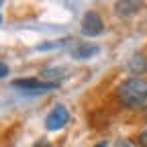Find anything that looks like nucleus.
Wrapping results in <instances>:
<instances>
[{"instance_id":"obj_5","label":"nucleus","mask_w":147,"mask_h":147,"mask_svg":"<svg viewBox=\"0 0 147 147\" xmlns=\"http://www.w3.org/2000/svg\"><path fill=\"white\" fill-rule=\"evenodd\" d=\"M96 53H100V47L94 43H78L71 49V57L74 59H90L94 57Z\"/></svg>"},{"instance_id":"obj_4","label":"nucleus","mask_w":147,"mask_h":147,"mask_svg":"<svg viewBox=\"0 0 147 147\" xmlns=\"http://www.w3.org/2000/svg\"><path fill=\"white\" fill-rule=\"evenodd\" d=\"M102 31H104V23H102L100 14L94 10H88L82 18V33L86 37H98Z\"/></svg>"},{"instance_id":"obj_15","label":"nucleus","mask_w":147,"mask_h":147,"mask_svg":"<svg viewBox=\"0 0 147 147\" xmlns=\"http://www.w3.org/2000/svg\"><path fill=\"white\" fill-rule=\"evenodd\" d=\"M0 6H2V2H0Z\"/></svg>"},{"instance_id":"obj_9","label":"nucleus","mask_w":147,"mask_h":147,"mask_svg":"<svg viewBox=\"0 0 147 147\" xmlns=\"http://www.w3.org/2000/svg\"><path fill=\"white\" fill-rule=\"evenodd\" d=\"M139 145L141 147H147V129L139 133Z\"/></svg>"},{"instance_id":"obj_8","label":"nucleus","mask_w":147,"mask_h":147,"mask_svg":"<svg viewBox=\"0 0 147 147\" xmlns=\"http://www.w3.org/2000/svg\"><path fill=\"white\" fill-rule=\"evenodd\" d=\"M41 78L49 84H59V78H63V69L59 67H51V69H43L41 71Z\"/></svg>"},{"instance_id":"obj_6","label":"nucleus","mask_w":147,"mask_h":147,"mask_svg":"<svg viewBox=\"0 0 147 147\" xmlns=\"http://www.w3.org/2000/svg\"><path fill=\"white\" fill-rule=\"evenodd\" d=\"M141 8V2H133V0H121V2H117L115 4V10H117V14H121V16H129V14H133V12H137Z\"/></svg>"},{"instance_id":"obj_1","label":"nucleus","mask_w":147,"mask_h":147,"mask_svg":"<svg viewBox=\"0 0 147 147\" xmlns=\"http://www.w3.org/2000/svg\"><path fill=\"white\" fill-rule=\"evenodd\" d=\"M119 100L123 106L131 110L147 108V80L143 78H129L119 88Z\"/></svg>"},{"instance_id":"obj_13","label":"nucleus","mask_w":147,"mask_h":147,"mask_svg":"<svg viewBox=\"0 0 147 147\" xmlns=\"http://www.w3.org/2000/svg\"><path fill=\"white\" fill-rule=\"evenodd\" d=\"M94 147H108L106 143H98V145H94Z\"/></svg>"},{"instance_id":"obj_12","label":"nucleus","mask_w":147,"mask_h":147,"mask_svg":"<svg viewBox=\"0 0 147 147\" xmlns=\"http://www.w3.org/2000/svg\"><path fill=\"white\" fill-rule=\"evenodd\" d=\"M115 147H131V145H129V143H127V141H125V139H119V141H117V145H115Z\"/></svg>"},{"instance_id":"obj_10","label":"nucleus","mask_w":147,"mask_h":147,"mask_svg":"<svg viewBox=\"0 0 147 147\" xmlns=\"http://www.w3.org/2000/svg\"><path fill=\"white\" fill-rule=\"evenodd\" d=\"M6 76H8V65L0 63V78H6Z\"/></svg>"},{"instance_id":"obj_7","label":"nucleus","mask_w":147,"mask_h":147,"mask_svg":"<svg viewBox=\"0 0 147 147\" xmlns=\"http://www.w3.org/2000/svg\"><path fill=\"white\" fill-rule=\"evenodd\" d=\"M129 67H131L135 74L147 71V57H145V55H141V53L133 55V57H131V61H129Z\"/></svg>"},{"instance_id":"obj_11","label":"nucleus","mask_w":147,"mask_h":147,"mask_svg":"<svg viewBox=\"0 0 147 147\" xmlns=\"http://www.w3.org/2000/svg\"><path fill=\"white\" fill-rule=\"evenodd\" d=\"M33 147H51V145H49V143H47L45 139H41V141H37V143H35Z\"/></svg>"},{"instance_id":"obj_3","label":"nucleus","mask_w":147,"mask_h":147,"mask_svg":"<svg viewBox=\"0 0 147 147\" xmlns=\"http://www.w3.org/2000/svg\"><path fill=\"white\" fill-rule=\"evenodd\" d=\"M69 121V113L67 108L63 104H55L53 110L45 117V129L47 131H59V129H63Z\"/></svg>"},{"instance_id":"obj_2","label":"nucleus","mask_w":147,"mask_h":147,"mask_svg":"<svg viewBox=\"0 0 147 147\" xmlns=\"http://www.w3.org/2000/svg\"><path fill=\"white\" fill-rule=\"evenodd\" d=\"M59 84H49V82H41L37 78H18L12 82V88L25 92V94H31V96H39V94H45L49 90H55Z\"/></svg>"},{"instance_id":"obj_14","label":"nucleus","mask_w":147,"mask_h":147,"mask_svg":"<svg viewBox=\"0 0 147 147\" xmlns=\"http://www.w3.org/2000/svg\"><path fill=\"white\" fill-rule=\"evenodd\" d=\"M0 23H2V18H0Z\"/></svg>"}]
</instances>
